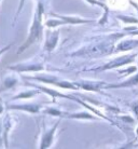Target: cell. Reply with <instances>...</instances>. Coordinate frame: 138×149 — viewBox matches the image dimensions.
<instances>
[{
    "instance_id": "obj_4",
    "label": "cell",
    "mask_w": 138,
    "mask_h": 149,
    "mask_svg": "<svg viewBox=\"0 0 138 149\" xmlns=\"http://www.w3.org/2000/svg\"><path fill=\"white\" fill-rule=\"evenodd\" d=\"M58 34L60 31H48L46 33V42H45V50L51 51L55 48L56 43L58 41Z\"/></svg>"
},
{
    "instance_id": "obj_3",
    "label": "cell",
    "mask_w": 138,
    "mask_h": 149,
    "mask_svg": "<svg viewBox=\"0 0 138 149\" xmlns=\"http://www.w3.org/2000/svg\"><path fill=\"white\" fill-rule=\"evenodd\" d=\"M57 127H58V122L56 123L53 127H51L50 130L45 131L44 133H43L42 138H41L40 148L43 149V148H48V147H50V145H51V143H52V141H53V136H54V133H55Z\"/></svg>"
},
{
    "instance_id": "obj_8",
    "label": "cell",
    "mask_w": 138,
    "mask_h": 149,
    "mask_svg": "<svg viewBox=\"0 0 138 149\" xmlns=\"http://www.w3.org/2000/svg\"><path fill=\"white\" fill-rule=\"evenodd\" d=\"M10 69L15 71H38L42 70L43 67L41 65H34V66H22V65H17V66H11Z\"/></svg>"
},
{
    "instance_id": "obj_19",
    "label": "cell",
    "mask_w": 138,
    "mask_h": 149,
    "mask_svg": "<svg viewBox=\"0 0 138 149\" xmlns=\"http://www.w3.org/2000/svg\"><path fill=\"white\" fill-rule=\"evenodd\" d=\"M24 2H25V0H19V9H17V14L16 15H19L21 13L23 7H24Z\"/></svg>"
},
{
    "instance_id": "obj_10",
    "label": "cell",
    "mask_w": 138,
    "mask_h": 149,
    "mask_svg": "<svg viewBox=\"0 0 138 149\" xmlns=\"http://www.w3.org/2000/svg\"><path fill=\"white\" fill-rule=\"evenodd\" d=\"M76 84H77L78 86L83 88V89L89 90V91H98V86H99L98 83H87V82H85V83H82V82H77Z\"/></svg>"
},
{
    "instance_id": "obj_11",
    "label": "cell",
    "mask_w": 138,
    "mask_h": 149,
    "mask_svg": "<svg viewBox=\"0 0 138 149\" xmlns=\"http://www.w3.org/2000/svg\"><path fill=\"white\" fill-rule=\"evenodd\" d=\"M38 89H40V90H42L43 92H45V93H48V94H50L51 96L54 98V97H70V96H67V95H65V94H62V93H60V92H57V91H55V90H51V89H46V88H41V86H37Z\"/></svg>"
},
{
    "instance_id": "obj_1",
    "label": "cell",
    "mask_w": 138,
    "mask_h": 149,
    "mask_svg": "<svg viewBox=\"0 0 138 149\" xmlns=\"http://www.w3.org/2000/svg\"><path fill=\"white\" fill-rule=\"evenodd\" d=\"M42 13H43V7H42L41 3H38L37 7V11L35 13L34 16V22H33V25H31V28H30V33L28 35V38L27 40L25 41V43L19 49L17 53H21L23 51H25L28 47H30V45H33L35 41L39 40L42 36V24H41V17H42Z\"/></svg>"
},
{
    "instance_id": "obj_22",
    "label": "cell",
    "mask_w": 138,
    "mask_h": 149,
    "mask_svg": "<svg viewBox=\"0 0 138 149\" xmlns=\"http://www.w3.org/2000/svg\"><path fill=\"white\" fill-rule=\"evenodd\" d=\"M130 2H131L132 4H133V6H134V7H136V9H137V11H138V6L136 3H135V2H133V1H130Z\"/></svg>"
},
{
    "instance_id": "obj_5",
    "label": "cell",
    "mask_w": 138,
    "mask_h": 149,
    "mask_svg": "<svg viewBox=\"0 0 138 149\" xmlns=\"http://www.w3.org/2000/svg\"><path fill=\"white\" fill-rule=\"evenodd\" d=\"M50 15L55 16L57 19H63L65 24H71V25H75V24H86V23H90V19H83L80 17H72V16H62V15L55 14V13H50Z\"/></svg>"
},
{
    "instance_id": "obj_15",
    "label": "cell",
    "mask_w": 138,
    "mask_h": 149,
    "mask_svg": "<svg viewBox=\"0 0 138 149\" xmlns=\"http://www.w3.org/2000/svg\"><path fill=\"white\" fill-rule=\"evenodd\" d=\"M65 23H64V21H57V19H49V21H46V23H45V25L48 27H56V26H60V25H64Z\"/></svg>"
},
{
    "instance_id": "obj_2",
    "label": "cell",
    "mask_w": 138,
    "mask_h": 149,
    "mask_svg": "<svg viewBox=\"0 0 138 149\" xmlns=\"http://www.w3.org/2000/svg\"><path fill=\"white\" fill-rule=\"evenodd\" d=\"M33 79H36V80H39V81L42 82H46V83H52V84H55V86H60V88H65V89L78 90V86H75V84H71L67 81H56L54 78H50V77H35Z\"/></svg>"
},
{
    "instance_id": "obj_18",
    "label": "cell",
    "mask_w": 138,
    "mask_h": 149,
    "mask_svg": "<svg viewBox=\"0 0 138 149\" xmlns=\"http://www.w3.org/2000/svg\"><path fill=\"white\" fill-rule=\"evenodd\" d=\"M119 19H123V22L125 23H138V21L136 19L133 17H126V16H119Z\"/></svg>"
},
{
    "instance_id": "obj_7",
    "label": "cell",
    "mask_w": 138,
    "mask_h": 149,
    "mask_svg": "<svg viewBox=\"0 0 138 149\" xmlns=\"http://www.w3.org/2000/svg\"><path fill=\"white\" fill-rule=\"evenodd\" d=\"M138 84V74L136 76H134L133 78L128 79L127 81L123 82V83H120V84H110L107 86V89H111V88H124V86H134Z\"/></svg>"
},
{
    "instance_id": "obj_14",
    "label": "cell",
    "mask_w": 138,
    "mask_h": 149,
    "mask_svg": "<svg viewBox=\"0 0 138 149\" xmlns=\"http://www.w3.org/2000/svg\"><path fill=\"white\" fill-rule=\"evenodd\" d=\"M44 113H49V115H51V116H60V117H65V116L68 115V113H64V112L60 111V110H57V109H53V108L45 109Z\"/></svg>"
},
{
    "instance_id": "obj_20",
    "label": "cell",
    "mask_w": 138,
    "mask_h": 149,
    "mask_svg": "<svg viewBox=\"0 0 138 149\" xmlns=\"http://www.w3.org/2000/svg\"><path fill=\"white\" fill-rule=\"evenodd\" d=\"M10 47H11V45H8V47H6L4 49H1V50H0V54H2V53H4L7 50H9V49H10Z\"/></svg>"
},
{
    "instance_id": "obj_12",
    "label": "cell",
    "mask_w": 138,
    "mask_h": 149,
    "mask_svg": "<svg viewBox=\"0 0 138 149\" xmlns=\"http://www.w3.org/2000/svg\"><path fill=\"white\" fill-rule=\"evenodd\" d=\"M67 118H75V119H95L93 116L87 113V112H80V113H72L67 115Z\"/></svg>"
},
{
    "instance_id": "obj_13",
    "label": "cell",
    "mask_w": 138,
    "mask_h": 149,
    "mask_svg": "<svg viewBox=\"0 0 138 149\" xmlns=\"http://www.w3.org/2000/svg\"><path fill=\"white\" fill-rule=\"evenodd\" d=\"M15 83H16V79H13L12 77H9V78H7V79H6V81L3 82L2 86L0 88V92H1V91H4V90H7V89H10V88H12Z\"/></svg>"
},
{
    "instance_id": "obj_9",
    "label": "cell",
    "mask_w": 138,
    "mask_h": 149,
    "mask_svg": "<svg viewBox=\"0 0 138 149\" xmlns=\"http://www.w3.org/2000/svg\"><path fill=\"white\" fill-rule=\"evenodd\" d=\"M40 108L39 105H11L9 106V109H22L29 112H37Z\"/></svg>"
},
{
    "instance_id": "obj_6",
    "label": "cell",
    "mask_w": 138,
    "mask_h": 149,
    "mask_svg": "<svg viewBox=\"0 0 138 149\" xmlns=\"http://www.w3.org/2000/svg\"><path fill=\"white\" fill-rule=\"evenodd\" d=\"M134 57L135 56H131V57H120L118 58L117 61H114L113 63H110L108 65H106L104 67L101 68V70H105V69H110V68H114V67H118V66H121V65H124V64H127V63H131L134 61Z\"/></svg>"
},
{
    "instance_id": "obj_17",
    "label": "cell",
    "mask_w": 138,
    "mask_h": 149,
    "mask_svg": "<svg viewBox=\"0 0 138 149\" xmlns=\"http://www.w3.org/2000/svg\"><path fill=\"white\" fill-rule=\"evenodd\" d=\"M36 92H26V93H23V94H19L17 96L15 97V98H25V97H31L34 96Z\"/></svg>"
},
{
    "instance_id": "obj_16",
    "label": "cell",
    "mask_w": 138,
    "mask_h": 149,
    "mask_svg": "<svg viewBox=\"0 0 138 149\" xmlns=\"http://www.w3.org/2000/svg\"><path fill=\"white\" fill-rule=\"evenodd\" d=\"M89 3H92V4H96V6H99V7H101V8H104L106 11H108V8L106 7L105 4H103L101 2H99V1H97V0H86Z\"/></svg>"
},
{
    "instance_id": "obj_21",
    "label": "cell",
    "mask_w": 138,
    "mask_h": 149,
    "mask_svg": "<svg viewBox=\"0 0 138 149\" xmlns=\"http://www.w3.org/2000/svg\"><path fill=\"white\" fill-rule=\"evenodd\" d=\"M3 111V108H2V104H1V100H0V113Z\"/></svg>"
}]
</instances>
